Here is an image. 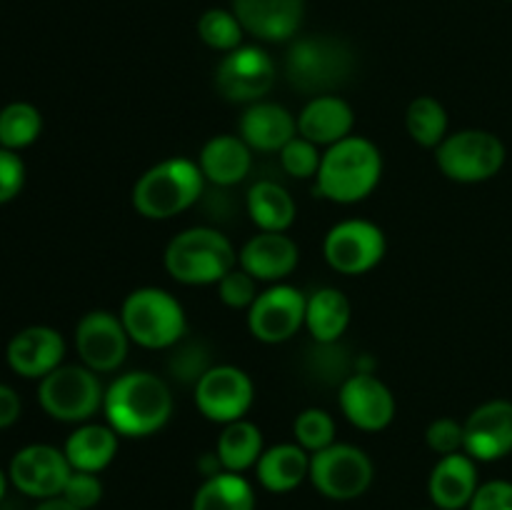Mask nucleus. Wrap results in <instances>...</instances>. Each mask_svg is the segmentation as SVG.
I'll return each instance as SVG.
<instances>
[{
	"label": "nucleus",
	"mask_w": 512,
	"mask_h": 510,
	"mask_svg": "<svg viewBox=\"0 0 512 510\" xmlns=\"http://www.w3.org/2000/svg\"><path fill=\"white\" fill-rule=\"evenodd\" d=\"M233 13L245 33L270 43H283L298 33L305 0H233Z\"/></svg>",
	"instance_id": "nucleus-19"
},
{
	"label": "nucleus",
	"mask_w": 512,
	"mask_h": 510,
	"mask_svg": "<svg viewBox=\"0 0 512 510\" xmlns=\"http://www.w3.org/2000/svg\"><path fill=\"white\" fill-rule=\"evenodd\" d=\"M478 488V465L468 453L443 455L428 480L430 500L440 510L468 508Z\"/></svg>",
	"instance_id": "nucleus-21"
},
{
	"label": "nucleus",
	"mask_w": 512,
	"mask_h": 510,
	"mask_svg": "<svg viewBox=\"0 0 512 510\" xmlns=\"http://www.w3.org/2000/svg\"><path fill=\"white\" fill-rule=\"evenodd\" d=\"M130 340L150 350L173 348L185 338V310L178 298L163 288H138L125 298L120 310Z\"/></svg>",
	"instance_id": "nucleus-6"
},
{
	"label": "nucleus",
	"mask_w": 512,
	"mask_h": 510,
	"mask_svg": "<svg viewBox=\"0 0 512 510\" xmlns=\"http://www.w3.org/2000/svg\"><path fill=\"white\" fill-rule=\"evenodd\" d=\"M43 130V115L35 105L15 100L0 110V148L23 150L38 140Z\"/></svg>",
	"instance_id": "nucleus-32"
},
{
	"label": "nucleus",
	"mask_w": 512,
	"mask_h": 510,
	"mask_svg": "<svg viewBox=\"0 0 512 510\" xmlns=\"http://www.w3.org/2000/svg\"><path fill=\"white\" fill-rule=\"evenodd\" d=\"M350 300L338 288H320L308 298L305 328L315 343H338L350 325Z\"/></svg>",
	"instance_id": "nucleus-27"
},
{
	"label": "nucleus",
	"mask_w": 512,
	"mask_h": 510,
	"mask_svg": "<svg viewBox=\"0 0 512 510\" xmlns=\"http://www.w3.org/2000/svg\"><path fill=\"white\" fill-rule=\"evenodd\" d=\"M310 483L330 500H355L373 483V460L365 450L333 443L310 455Z\"/></svg>",
	"instance_id": "nucleus-9"
},
{
	"label": "nucleus",
	"mask_w": 512,
	"mask_h": 510,
	"mask_svg": "<svg viewBox=\"0 0 512 510\" xmlns=\"http://www.w3.org/2000/svg\"><path fill=\"white\" fill-rule=\"evenodd\" d=\"M248 215L265 233H285L295 223V200L275 180H258L248 190Z\"/></svg>",
	"instance_id": "nucleus-28"
},
{
	"label": "nucleus",
	"mask_w": 512,
	"mask_h": 510,
	"mask_svg": "<svg viewBox=\"0 0 512 510\" xmlns=\"http://www.w3.org/2000/svg\"><path fill=\"white\" fill-rule=\"evenodd\" d=\"M308 298L293 285H273L258 293L255 303L248 308V328L255 340L278 345L298 335L305 325Z\"/></svg>",
	"instance_id": "nucleus-12"
},
{
	"label": "nucleus",
	"mask_w": 512,
	"mask_h": 510,
	"mask_svg": "<svg viewBox=\"0 0 512 510\" xmlns=\"http://www.w3.org/2000/svg\"><path fill=\"white\" fill-rule=\"evenodd\" d=\"M405 128L410 138L423 148H438L448 138V113L443 103H438L430 95H420L408 105L405 113Z\"/></svg>",
	"instance_id": "nucleus-31"
},
{
	"label": "nucleus",
	"mask_w": 512,
	"mask_h": 510,
	"mask_svg": "<svg viewBox=\"0 0 512 510\" xmlns=\"http://www.w3.org/2000/svg\"><path fill=\"white\" fill-rule=\"evenodd\" d=\"M320 160H323V155H320L318 145L305 140L303 135H295V138L280 150V165H283L285 173L293 175V178H315L320 168Z\"/></svg>",
	"instance_id": "nucleus-37"
},
{
	"label": "nucleus",
	"mask_w": 512,
	"mask_h": 510,
	"mask_svg": "<svg viewBox=\"0 0 512 510\" xmlns=\"http://www.w3.org/2000/svg\"><path fill=\"white\" fill-rule=\"evenodd\" d=\"M238 260L240 268L253 275L255 280L275 283V280L288 278L298 268L300 248L295 245V240L290 235L265 233V230H260L255 238H250L243 245Z\"/></svg>",
	"instance_id": "nucleus-20"
},
{
	"label": "nucleus",
	"mask_w": 512,
	"mask_h": 510,
	"mask_svg": "<svg viewBox=\"0 0 512 510\" xmlns=\"http://www.w3.org/2000/svg\"><path fill=\"white\" fill-rule=\"evenodd\" d=\"M353 108L340 95H318L298 115V133L320 145H335L353 133Z\"/></svg>",
	"instance_id": "nucleus-23"
},
{
	"label": "nucleus",
	"mask_w": 512,
	"mask_h": 510,
	"mask_svg": "<svg viewBox=\"0 0 512 510\" xmlns=\"http://www.w3.org/2000/svg\"><path fill=\"white\" fill-rule=\"evenodd\" d=\"M65 358V340L63 335L48 325H30L10 338L5 360L10 370L20 378L43 380L45 375L53 373L63 365Z\"/></svg>",
	"instance_id": "nucleus-18"
},
{
	"label": "nucleus",
	"mask_w": 512,
	"mask_h": 510,
	"mask_svg": "<svg viewBox=\"0 0 512 510\" xmlns=\"http://www.w3.org/2000/svg\"><path fill=\"white\" fill-rule=\"evenodd\" d=\"M70 468L63 450L45 443H33L20 448L13 455L8 468V478L15 488L28 498L48 500L63 495L65 483H68Z\"/></svg>",
	"instance_id": "nucleus-15"
},
{
	"label": "nucleus",
	"mask_w": 512,
	"mask_h": 510,
	"mask_svg": "<svg viewBox=\"0 0 512 510\" xmlns=\"http://www.w3.org/2000/svg\"><path fill=\"white\" fill-rule=\"evenodd\" d=\"M435 160L445 178L455 183H483L505 165V145L488 130H458L435 148Z\"/></svg>",
	"instance_id": "nucleus-8"
},
{
	"label": "nucleus",
	"mask_w": 512,
	"mask_h": 510,
	"mask_svg": "<svg viewBox=\"0 0 512 510\" xmlns=\"http://www.w3.org/2000/svg\"><path fill=\"white\" fill-rule=\"evenodd\" d=\"M193 510H255L253 485L230 470L210 475L195 493Z\"/></svg>",
	"instance_id": "nucleus-30"
},
{
	"label": "nucleus",
	"mask_w": 512,
	"mask_h": 510,
	"mask_svg": "<svg viewBox=\"0 0 512 510\" xmlns=\"http://www.w3.org/2000/svg\"><path fill=\"white\" fill-rule=\"evenodd\" d=\"M355 68L353 50L333 35H305L285 53V78L300 93L313 98L333 95L350 80Z\"/></svg>",
	"instance_id": "nucleus-3"
},
{
	"label": "nucleus",
	"mask_w": 512,
	"mask_h": 510,
	"mask_svg": "<svg viewBox=\"0 0 512 510\" xmlns=\"http://www.w3.org/2000/svg\"><path fill=\"white\" fill-rule=\"evenodd\" d=\"M103 398L98 373L85 365H60L38 385L40 408L60 423H88L103 408Z\"/></svg>",
	"instance_id": "nucleus-7"
},
{
	"label": "nucleus",
	"mask_w": 512,
	"mask_h": 510,
	"mask_svg": "<svg viewBox=\"0 0 512 510\" xmlns=\"http://www.w3.org/2000/svg\"><path fill=\"white\" fill-rule=\"evenodd\" d=\"M215 453H218L220 463H223V470L243 473V470L258 465L260 455H263V433L250 420H233L220 433Z\"/></svg>",
	"instance_id": "nucleus-29"
},
{
	"label": "nucleus",
	"mask_w": 512,
	"mask_h": 510,
	"mask_svg": "<svg viewBox=\"0 0 512 510\" xmlns=\"http://www.w3.org/2000/svg\"><path fill=\"white\" fill-rule=\"evenodd\" d=\"M340 410L355 428L378 433L395 418V398L375 373H353L340 385Z\"/></svg>",
	"instance_id": "nucleus-16"
},
{
	"label": "nucleus",
	"mask_w": 512,
	"mask_h": 510,
	"mask_svg": "<svg viewBox=\"0 0 512 510\" xmlns=\"http://www.w3.org/2000/svg\"><path fill=\"white\" fill-rule=\"evenodd\" d=\"M35 510H80V508H75L73 503H68V500H65L63 495H58V498L40 500L38 508H35Z\"/></svg>",
	"instance_id": "nucleus-44"
},
{
	"label": "nucleus",
	"mask_w": 512,
	"mask_h": 510,
	"mask_svg": "<svg viewBox=\"0 0 512 510\" xmlns=\"http://www.w3.org/2000/svg\"><path fill=\"white\" fill-rule=\"evenodd\" d=\"M130 335L120 315L90 310L75 325V348L85 368L93 373H113L128 358Z\"/></svg>",
	"instance_id": "nucleus-13"
},
{
	"label": "nucleus",
	"mask_w": 512,
	"mask_h": 510,
	"mask_svg": "<svg viewBox=\"0 0 512 510\" xmlns=\"http://www.w3.org/2000/svg\"><path fill=\"white\" fill-rule=\"evenodd\" d=\"M63 453L73 470L100 473L118 455V433L110 425L85 423L68 435Z\"/></svg>",
	"instance_id": "nucleus-25"
},
{
	"label": "nucleus",
	"mask_w": 512,
	"mask_h": 510,
	"mask_svg": "<svg viewBox=\"0 0 512 510\" xmlns=\"http://www.w3.org/2000/svg\"><path fill=\"white\" fill-rule=\"evenodd\" d=\"M385 233L370 220H343L325 235L323 255L343 275H363L385 258Z\"/></svg>",
	"instance_id": "nucleus-10"
},
{
	"label": "nucleus",
	"mask_w": 512,
	"mask_h": 510,
	"mask_svg": "<svg viewBox=\"0 0 512 510\" xmlns=\"http://www.w3.org/2000/svg\"><path fill=\"white\" fill-rule=\"evenodd\" d=\"M383 175V155L373 140L348 135L330 145L315 175V193L333 203L350 205L368 198Z\"/></svg>",
	"instance_id": "nucleus-2"
},
{
	"label": "nucleus",
	"mask_w": 512,
	"mask_h": 510,
	"mask_svg": "<svg viewBox=\"0 0 512 510\" xmlns=\"http://www.w3.org/2000/svg\"><path fill=\"white\" fill-rule=\"evenodd\" d=\"M210 365V350L203 340H180L173 345V353L168 358V370L178 383L198 385Z\"/></svg>",
	"instance_id": "nucleus-34"
},
{
	"label": "nucleus",
	"mask_w": 512,
	"mask_h": 510,
	"mask_svg": "<svg viewBox=\"0 0 512 510\" xmlns=\"http://www.w3.org/2000/svg\"><path fill=\"white\" fill-rule=\"evenodd\" d=\"M108 425L125 438H145L163 428L173 415L168 383L148 370H133L110 383L103 398Z\"/></svg>",
	"instance_id": "nucleus-1"
},
{
	"label": "nucleus",
	"mask_w": 512,
	"mask_h": 510,
	"mask_svg": "<svg viewBox=\"0 0 512 510\" xmlns=\"http://www.w3.org/2000/svg\"><path fill=\"white\" fill-rule=\"evenodd\" d=\"M430 450L440 455H453L460 453L465 445V430L458 420L453 418H438L430 423L428 433H425Z\"/></svg>",
	"instance_id": "nucleus-40"
},
{
	"label": "nucleus",
	"mask_w": 512,
	"mask_h": 510,
	"mask_svg": "<svg viewBox=\"0 0 512 510\" xmlns=\"http://www.w3.org/2000/svg\"><path fill=\"white\" fill-rule=\"evenodd\" d=\"M63 498L80 510L95 508L100 503V498H103V483H100L98 473L73 470L63 488Z\"/></svg>",
	"instance_id": "nucleus-39"
},
{
	"label": "nucleus",
	"mask_w": 512,
	"mask_h": 510,
	"mask_svg": "<svg viewBox=\"0 0 512 510\" xmlns=\"http://www.w3.org/2000/svg\"><path fill=\"white\" fill-rule=\"evenodd\" d=\"M468 510H512V483L510 480H490L475 490Z\"/></svg>",
	"instance_id": "nucleus-42"
},
{
	"label": "nucleus",
	"mask_w": 512,
	"mask_h": 510,
	"mask_svg": "<svg viewBox=\"0 0 512 510\" xmlns=\"http://www.w3.org/2000/svg\"><path fill=\"white\" fill-rule=\"evenodd\" d=\"M243 25L235 18V13H228V10H205L198 20V35L208 48L223 50V53H230V50L240 48L243 43Z\"/></svg>",
	"instance_id": "nucleus-33"
},
{
	"label": "nucleus",
	"mask_w": 512,
	"mask_h": 510,
	"mask_svg": "<svg viewBox=\"0 0 512 510\" xmlns=\"http://www.w3.org/2000/svg\"><path fill=\"white\" fill-rule=\"evenodd\" d=\"M308 370L323 385H343L353 375V363L348 358V350L338 343H318L310 350Z\"/></svg>",
	"instance_id": "nucleus-35"
},
{
	"label": "nucleus",
	"mask_w": 512,
	"mask_h": 510,
	"mask_svg": "<svg viewBox=\"0 0 512 510\" xmlns=\"http://www.w3.org/2000/svg\"><path fill=\"white\" fill-rule=\"evenodd\" d=\"M258 480L270 493H290L310 475V453L298 443H283L263 450L258 460Z\"/></svg>",
	"instance_id": "nucleus-26"
},
{
	"label": "nucleus",
	"mask_w": 512,
	"mask_h": 510,
	"mask_svg": "<svg viewBox=\"0 0 512 510\" xmlns=\"http://www.w3.org/2000/svg\"><path fill=\"white\" fill-rule=\"evenodd\" d=\"M205 175L188 158H168L145 170L133 188V208L148 220H168L200 200Z\"/></svg>",
	"instance_id": "nucleus-4"
},
{
	"label": "nucleus",
	"mask_w": 512,
	"mask_h": 510,
	"mask_svg": "<svg viewBox=\"0 0 512 510\" xmlns=\"http://www.w3.org/2000/svg\"><path fill=\"white\" fill-rule=\"evenodd\" d=\"M20 398L10 385L0 383V430L10 428L20 418Z\"/></svg>",
	"instance_id": "nucleus-43"
},
{
	"label": "nucleus",
	"mask_w": 512,
	"mask_h": 510,
	"mask_svg": "<svg viewBox=\"0 0 512 510\" xmlns=\"http://www.w3.org/2000/svg\"><path fill=\"white\" fill-rule=\"evenodd\" d=\"M25 185V163L15 150L0 148V205L10 203Z\"/></svg>",
	"instance_id": "nucleus-41"
},
{
	"label": "nucleus",
	"mask_w": 512,
	"mask_h": 510,
	"mask_svg": "<svg viewBox=\"0 0 512 510\" xmlns=\"http://www.w3.org/2000/svg\"><path fill=\"white\" fill-rule=\"evenodd\" d=\"M463 450L473 460L493 463L512 453V403L490 400L475 408L463 423Z\"/></svg>",
	"instance_id": "nucleus-17"
},
{
	"label": "nucleus",
	"mask_w": 512,
	"mask_h": 510,
	"mask_svg": "<svg viewBox=\"0 0 512 510\" xmlns=\"http://www.w3.org/2000/svg\"><path fill=\"white\" fill-rule=\"evenodd\" d=\"M215 85L230 103H260L275 85V63L258 45H240L220 60Z\"/></svg>",
	"instance_id": "nucleus-11"
},
{
	"label": "nucleus",
	"mask_w": 512,
	"mask_h": 510,
	"mask_svg": "<svg viewBox=\"0 0 512 510\" xmlns=\"http://www.w3.org/2000/svg\"><path fill=\"white\" fill-rule=\"evenodd\" d=\"M5 490H8V475H5V470L0 468V503H3L5 498Z\"/></svg>",
	"instance_id": "nucleus-45"
},
{
	"label": "nucleus",
	"mask_w": 512,
	"mask_h": 510,
	"mask_svg": "<svg viewBox=\"0 0 512 510\" xmlns=\"http://www.w3.org/2000/svg\"><path fill=\"white\" fill-rule=\"evenodd\" d=\"M293 433L300 448L313 455L335 443V420L325 410L308 408L295 418Z\"/></svg>",
	"instance_id": "nucleus-36"
},
{
	"label": "nucleus",
	"mask_w": 512,
	"mask_h": 510,
	"mask_svg": "<svg viewBox=\"0 0 512 510\" xmlns=\"http://www.w3.org/2000/svg\"><path fill=\"white\" fill-rule=\"evenodd\" d=\"M218 295L228 308H250L258 298V280L243 268H233L218 283Z\"/></svg>",
	"instance_id": "nucleus-38"
},
{
	"label": "nucleus",
	"mask_w": 512,
	"mask_h": 510,
	"mask_svg": "<svg viewBox=\"0 0 512 510\" xmlns=\"http://www.w3.org/2000/svg\"><path fill=\"white\" fill-rule=\"evenodd\" d=\"M255 398L253 380L235 365H213L195 385V405L213 423L245 418Z\"/></svg>",
	"instance_id": "nucleus-14"
},
{
	"label": "nucleus",
	"mask_w": 512,
	"mask_h": 510,
	"mask_svg": "<svg viewBox=\"0 0 512 510\" xmlns=\"http://www.w3.org/2000/svg\"><path fill=\"white\" fill-rule=\"evenodd\" d=\"M165 270L183 285H218L238 263L233 243L220 230L188 228L165 248Z\"/></svg>",
	"instance_id": "nucleus-5"
},
{
	"label": "nucleus",
	"mask_w": 512,
	"mask_h": 510,
	"mask_svg": "<svg viewBox=\"0 0 512 510\" xmlns=\"http://www.w3.org/2000/svg\"><path fill=\"white\" fill-rule=\"evenodd\" d=\"M295 135H298V120L278 103L260 100V103L248 105L240 118V138L253 150H263V153L278 150L280 153Z\"/></svg>",
	"instance_id": "nucleus-22"
},
{
	"label": "nucleus",
	"mask_w": 512,
	"mask_h": 510,
	"mask_svg": "<svg viewBox=\"0 0 512 510\" xmlns=\"http://www.w3.org/2000/svg\"><path fill=\"white\" fill-rule=\"evenodd\" d=\"M250 145L240 135H215L200 150L198 165L205 180L218 188H230L240 183L253 168Z\"/></svg>",
	"instance_id": "nucleus-24"
}]
</instances>
